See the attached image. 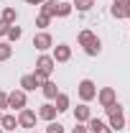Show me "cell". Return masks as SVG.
I'll return each mask as SVG.
<instances>
[{
    "label": "cell",
    "mask_w": 130,
    "mask_h": 133,
    "mask_svg": "<svg viewBox=\"0 0 130 133\" xmlns=\"http://www.w3.org/2000/svg\"><path fill=\"white\" fill-rule=\"evenodd\" d=\"M92 5H95V0H71V8H77L79 13H87Z\"/></svg>",
    "instance_id": "ffe728a7"
},
{
    "label": "cell",
    "mask_w": 130,
    "mask_h": 133,
    "mask_svg": "<svg viewBox=\"0 0 130 133\" xmlns=\"http://www.w3.org/2000/svg\"><path fill=\"white\" fill-rule=\"evenodd\" d=\"M99 51H102V41H99V36L89 38V41L84 44V54H87V56H97Z\"/></svg>",
    "instance_id": "8fae6325"
},
{
    "label": "cell",
    "mask_w": 130,
    "mask_h": 133,
    "mask_svg": "<svg viewBox=\"0 0 130 133\" xmlns=\"http://www.w3.org/2000/svg\"><path fill=\"white\" fill-rule=\"evenodd\" d=\"M8 108H10V110H23V108H26V92H23V90L8 92Z\"/></svg>",
    "instance_id": "277c9868"
},
{
    "label": "cell",
    "mask_w": 130,
    "mask_h": 133,
    "mask_svg": "<svg viewBox=\"0 0 130 133\" xmlns=\"http://www.w3.org/2000/svg\"><path fill=\"white\" fill-rule=\"evenodd\" d=\"M26 3H28V5H41L44 0H26Z\"/></svg>",
    "instance_id": "f546056e"
},
{
    "label": "cell",
    "mask_w": 130,
    "mask_h": 133,
    "mask_svg": "<svg viewBox=\"0 0 130 133\" xmlns=\"http://www.w3.org/2000/svg\"><path fill=\"white\" fill-rule=\"evenodd\" d=\"M110 13H112L115 18H128V8H125V5H115V3H112Z\"/></svg>",
    "instance_id": "cb8c5ba5"
},
{
    "label": "cell",
    "mask_w": 130,
    "mask_h": 133,
    "mask_svg": "<svg viewBox=\"0 0 130 133\" xmlns=\"http://www.w3.org/2000/svg\"><path fill=\"white\" fill-rule=\"evenodd\" d=\"M10 56H13V46L8 41H0V62H8Z\"/></svg>",
    "instance_id": "d6986e66"
},
{
    "label": "cell",
    "mask_w": 130,
    "mask_h": 133,
    "mask_svg": "<svg viewBox=\"0 0 130 133\" xmlns=\"http://www.w3.org/2000/svg\"><path fill=\"white\" fill-rule=\"evenodd\" d=\"M36 87H41V82H38L33 74H23V77H20V90H23V92H33Z\"/></svg>",
    "instance_id": "7c38bea8"
},
{
    "label": "cell",
    "mask_w": 130,
    "mask_h": 133,
    "mask_svg": "<svg viewBox=\"0 0 130 133\" xmlns=\"http://www.w3.org/2000/svg\"><path fill=\"white\" fill-rule=\"evenodd\" d=\"M54 66H56V62H54V56H49V54H41V56L36 59V72H33V77H36L38 82L44 84V82H46V79L51 77Z\"/></svg>",
    "instance_id": "6da1fadb"
},
{
    "label": "cell",
    "mask_w": 130,
    "mask_h": 133,
    "mask_svg": "<svg viewBox=\"0 0 130 133\" xmlns=\"http://www.w3.org/2000/svg\"><path fill=\"white\" fill-rule=\"evenodd\" d=\"M87 131L89 133H112V128L105 120H99V118H89L87 120Z\"/></svg>",
    "instance_id": "9c48e42d"
},
{
    "label": "cell",
    "mask_w": 130,
    "mask_h": 133,
    "mask_svg": "<svg viewBox=\"0 0 130 133\" xmlns=\"http://www.w3.org/2000/svg\"><path fill=\"white\" fill-rule=\"evenodd\" d=\"M51 56H54V62H61L64 64V62L71 59V46L69 44H59V46H54V54Z\"/></svg>",
    "instance_id": "ba28073f"
},
{
    "label": "cell",
    "mask_w": 130,
    "mask_h": 133,
    "mask_svg": "<svg viewBox=\"0 0 130 133\" xmlns=\"http://www.w3.org/2000/svg\"><path fill=\"white\" fill-rule=\"evenodd\" d=\"M71 133H87V125H84V123H77V125L71 128Z\"/></svg>",
    "instance_id": "f1b7e54d"
},
{
    "label": "cell",
    "mask_w": 130,
    "mask_h": 133,
    "mask_svg": "<svg viewBox=\"0 0 130 133\" xmlns=\"http://www.w3.org/2000/svg\"><path fill=\"white\" fill-rule=\"evenodd\" d=\"M89 38H95V33L89 31V28H84V31H79V36H77V41H79V46H84Z\"/></svg>",
    "instance_id": "d4e9b609"
},
{
    "label": "cell",
    "mask_w": 130,
    "mask_h": 133,
    "mask_svg": "<svg viewBox=\"0 0 130 133\" xmlns=\"http://www.w3.org/2000/svg\"><path fill=\"white\" fill-rule=\"evenodd\" d=\"M41 92H44V97H46V100H54L56 95H59V87H56V82L46 79V82L41 84Z\"/></svg>",
    "instance_id": "9a60e30c"
},
{
    "label": "cell",
    "mask_w": 130,
    "mask_h": 133,
    "mask_svg": "<svg viewBox=\"0 0 130 133\" xmlns=\"http://www.w3.org/2000/svg\"><path fill=\"white\" fill-rule=\"evenodd\" d=\"M5 108H8V92L0 90V110H5Z\"/></svg>",
    "instance_id": "4316f807"
},
{
    "label": "cell",
    "mask_w": 130,
    "mask_h": 133,
    "mask_svg": "<svg viewBox=\"0 0 130 133\" xmlns=\"http://www.w3.org/2000/svg\"><path fill=\"white\" fill-rule=\"evenodd\" d=\"M33 133H36V131H33Z\"/></svg>",
    "instance_id": "d590c367"
},
{
    "label": "cell",
    "mask_w": 130,
    "mask_h": 133,
    "mask_svg": "<svg viewBox=\"0 0 130 133\" xmlns=\"http://www.w3.org/2000/svg\"><path fill=\"white\" fill-rule=\"evenodd\" d=\"M49 23H51V16H46V13H38V16H36V26H38L41 31H46Z\"/></svg>",
    "instance_id": "603a6c76"
},
{
    "label": "cell",
    "mask_w": 130,
    "mask_h": 133,
    "mask_svg": "<svg viewBox=\"0 0 130 133\" xmlns=\"http://www.w3.org/2000/svg\"><path fill=\"white\" fill-rule=\"evenodd\" d=\"M36 113H33L31 108H23V110H18V125L20 128H36Z\"/></svg>",
    "instance_id": "5b68a950"
},
{
    "label": "cell",
    "mask_w": 130,
    "mask_h": 133,
    "mask_svg": "<svg viewBox=\"0 0 130 133\" xmlns=\"http://www.w3.org/2000/svg\"><path fill=\"white\" fill-rule=\"evenodd\" d=\"M125 123H128V125H130V118H128V120H125Z\"/></svg>",
    "instance_id": "d6a6232c"
},
{
    "label": "cell",
    "mask_w": 130,
    "mask_h": 133,
    "mask_svg": "<svg viewBox=\"0 0 130 133\" xmlns=\"http://www.w3.org/2000/svg\"><path fill=\"white\" fill-rule=\"evenodd\" d=\"M3 21H5V23H10V26H16V21H18V13H16V8H10V5H8V8H3Z\"/></svg>",
    "instance_id": "ac0fdd59"
},
{
    "label": "cell",
    "mask_w": 130,
    "mask_h": 133,
    "mask_svg": "<svg viewBox=\"0 0 130 133\" xmlns=\"http://www.w3.org/2000/svg\"><path fill=\"white\" fill-rule=\"evenodd\" d=\"M71 10H74V8H71L69 0H59V3H56V18H69Z\"/></svg>",
    "instance_id": "2e32d148"
},
{
    "label": "cell",
    "mask_w": 130,
    "mask_h": 133,
    "mask_svg": "<svg viewBox=\"0 0 130 133\" xmlns=\"http://www.w3.org/2000/svg\"><path fill=\"white\" fill-rule=\"evenodd\" d=\"M56 113H59V110L54 108V102H46V105H41V110H38L36 115L44 118V120H54V118H56Z\"/></svg>",
    "instance_id": "5bb4252c"
},
{
    "label": "cell",
    "mask_w": 130,
    "mask_h": 133,
    "mask_svg": "<svg viewBox=\"0 0 130 133\" xmlns=\"http://www.w3.org/2000/svg\"><path fill=\"white\" fill-rule=\"evenodd\" d=\"M20 36H23V28H20V26H10V28H8V44L18 41Z\"/></svg>",
    "instance_id": "7402d4cb"
},
{
    "label": "cell",
    "mask_w": 130,
    "mask_h": 133,
    "mask_svg": "<svg viewBox=\"0 0 130 133\" xmlns=\"http://www.w3.org/2000/svg\"><path fill=\"white\" fill-rule=\"evenodd\" d=\"M0 133H5V131H3V128H0Z\"/></svg>",
    "instance_id": "e575fe53"
},
{
    "label": "cell",
    "mask_w": 130,
    "mask_h": 133,
    "mask_svg": "<svg viewBox=\"0 0 130 133\" xmlns=\"http://www.w3.org/2000/svg\"><path fill=\"white\" fill-rule=\"evenodd\" d=\"M115 5H128V0H112Z\"/></svg>",
    "instance_id": "4dcf8cb0"
},
{
    "label": "cell",
    "mask_w": 130,
    "mask_h": 133,
    "mask_svg": "<svg viewBox=\"0 0 130 133\" xmlns=\"http://www.w3.org/2000/svg\"><path fill=\"white\" fill-rule=\"evenodd\" d=\"M8 28H10V23H5V21L0 18V36H8Z\"/></svg>",
    "instance_id": "83f0119b"
},
{
    "label": "cell",
    "mask_w": 130,
    "mask_h": 133,
    "mask_svg": "<svg viewBox=\"0 0 130 133\" xmlns=\"http://www.w3.org/2000/svg\"><path fill=\"white\" fill-rule=\"evenodd\" d=\"M0 128H3V131H16V128H18V115L5 113V115L0 118Z\"/></svg>",
    "instance_id": "4fadbf2b"
},
{
    "label": "cell",
    "mask_w": 130,
    "mask_h": 133,
    "mask_svg": "<svg viewBox=\"0 0 130 133\" xmlns=\"http://www.w3.org/2000/svg\"><path fill=\"white\" fill-rule=\"evenodd\" d=\"M0 118H3V110H0Z\"/></svg>",
    "instance_id": "836d02e7"
},
{
    "label": "cell",
    "mask_w": 130,
    "mask_h": 133,
    "mask_svg": "<svg viewBox=\"0 0 130 133\" xmlns=\"http://www.w3.org/2000/svg\"><path fill=\"white\" fill-rule=\"evenodd\" d=\"M97 102L102 108H107V105L117 102V92H115L112 87H102V90H97Z\"/></svg>",
    "instance_id": "52a82bcc"
},
{
    "label": "cell",
    "mask_w": 130,
    "mask_h": 133,
    "mask_svg": "<svg viewBox=\"0 0 130 133\" xmlns=\"http://www.w3.org/2000/svg\"><path fill=\"white\" fill-rule=\"evenodd\" d=\"M33 46H36L38 51H49L51 46H54V38H51V33H49V31L36 33V36H33Z\"/></svg>",
    "instance_id": "8992f818"
},
{
    "label": "cell",
    "mask_w": 130,
    "mask_h": 133,
    "mask_svg": "<svg viewBox=\"0 0 130 133\" xmlns=\"http://www.w3.org/2000/svg\"><path fill=\"white\" fill-rule=\"evenodd\" d=\"M56 102H54V108H56V110H59V113H66V110H69V95H64V92H59V95H56Z\"/></svg>",
    "instance_id": "e0dca14e"
},
{
    "label": "cell",
    "mask_w": 130,
    "mask_h": 133,
    "mask_svg": "<svg viewBox=\"0 0 130 133\" xmlns=\"http://www.w3.org/2000/svg\"><path fill=\"white\" fill-rule=\"evenodd\" d=\"M77 92H79L82 102H89V100L97 97V84L92 82V79H82V82L77 84Z\"/></svg>",
    "instance_id": "3957f363"
},
{
    "label": "cell",
    "mask_w": 130,
    "mask_h": 133,
    "mask_svg": "<svg viewBox=\"0 0 130 133\" xmlns=\"http://www.w3.org/2000/svg\"><path fill=\"white\" fill-rule=\"evenodd\" d=\"M44 133H64V125L56 123V120H49V125H46V131H44Z\"/></svg>",
    "instance_id": "484cf974"
},
{
    "label": "cell",
    "mask_w": 130,
    "mask_h": 133,
    "mask_svg": "<svg viewBox=\"0 0 130 133\" xmlns=\"http://www.w3.org/2000/svg\"><path fill=\"white\" fill-rule=\"evenodd\" d=\"M105 113H107V125L112 128V131H120V128H125V113H122V105L120 102H112V105H107L105 108Z\"/></svg>",
    "instance_id": "7a4b0ae2"
},
{
    "label": "cell",
    "mask_w": 130,
    "mask_h": 133,
    "mask_svg": "<svg viewBox=\"0 0 130 133\" xmlns=\"http://www.w3.org/2000/svg\"><path fill=\"white\" fill-rule=\"evenodd\" d=\"M41 13H46V16H56V0H44L41 3Z\"/></svg>",
    "instance_id": "44dd1931"
},
{
    "label": "cell",
    "mask_w": 130,
    "mask_h": 133,
    "mask_svg": "<svg viewBox=\"0 0 130 133\" xmlns=\"http://www.w3.org/2000/svg\"><path fill=\"white\" fill-rule=\"evenodd\" d=\"M89 118H92V110H89V105H87V102H82V105L74 108V120H77V123H87Z\"/></svg>",
    "instance_id": "30bf717a"
},
{
    "label": "cell",
    "mask_w": 130,
    "mask_h": 133,
    "mask_svg": "<svg viewBox=\"0 0 130 133\" xmlns=\"http://www.w3.org/2000/svg\"><path fill=\"white\" fill-rule=\"evenodd\" d=\"M125 8H128V21H130V0H128V5H125Z\"/></svg>",
    "instance_id": "1f68e13d"
}]
</instances>
